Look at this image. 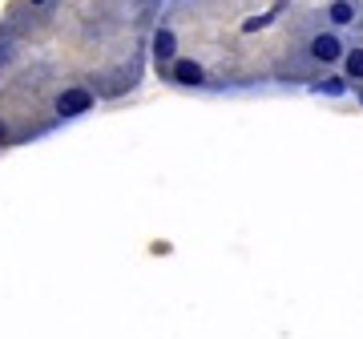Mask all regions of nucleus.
<instances>
[{
	"label": "nucleus",
	"mask_w": 363,
	"mask_h": 339,
	"mask_svg": "<svg viewBox=\"0 0 363 339\" xmlns=\"http://www.w3.org/2000/svg\"><path fill=\"white\" fill-rule=\"evenodd\" d=\"M347 40L339 28H315L311 37H307V57H311L319 69H335L343 65V57H347Z\"/></svg>",
	"instance_id": "nucleus-1"
},
{
	"label": "nucleus",
	"mask_w": 363,
	"mask_h": 339,
	"mask_svg": "<svg viewBox=\"0 0 363 339\" xmlns=\"http://www.w3.org/2000/svg\"><path fill=\"white\" fill-rule=\"evenodd\" d=\"M93 105H97V89H89V85H65L52 97V113L69 121V118H85Z\"/></svg>",
	"instance_id": "nucleus-2"
},
{
	"label": "nucleus",
	"mask_w": 363,
	"mask_h": 339,
	"mask_svg": "<svg viewBox=\"0 0 363 339\" xmlns=\"http://www.w3.org/2000/svg\"><path fill=\"white\" fill-rule=\"evenodd\" d=\"M169 81H174V85H186V89H198V85L210 81V73H206V65H202V57L182 52V57L169 61Z\"/></svg>",
	"instance_id": "nucleus-3"
},
{
	"label": "nucleus",
	"mask_w": 363,
	"mask_h": 339,
	"mask_svg": "<svg viewBox=\"0 0 363 339\" xmlns=\"http://www.w3.org/2000/svg\"><path fill=\"white\" fill-rule=\"evenodd\" d=\"M359 16H363V9H359V0H327L323 4V21H327V28H355L359 25Z\"/></svg>",
	"instance_id": "nucleus-4"
},
{
	"label": "nucleus",
	"mask_w": 363,
	"mask_h": 339,
	"mask_svg": "<svg viewBox=\"0 0 363 339\" xmlns=\"http://www.w3.org/2000/svg\"><path fill=\"white\" fill-rule=\"evenodd\" d=\"M351 89V77L347 73H327V77L315 81V93H327V97H343Z\"/></svg>",
	"instance_id": "nucleus-5"
},
{
	"label": "nucleus",
	"mask_w": 363,
	"mask_h": 339,
	"mask_svg": "<svg viewBox=\"0 0 363 339\" xmlns=\"http://www.w3.org/2000/svg\"><path fill=\"white\" fill-rule=\"evenodd\" d=\"M339 69H343V73L351 77V85H363V45H351Z\"/></svg>",
	"instance_id": "nucleus-6"
},
{
	"label": "nucleus",
	"mask_w": 363,
	"mask_h": 339,
	"mask_svg": "<svg viewBox=\"0 0 363 339\" xmlns=\"http://www.w3.org/2000/svg\"><path fill=\"white\" fill-rule=\"evenodd\" d=\"M355 97H359V105H363V85H359V89H355Z\"/></svg>",
	"instance_id": "nucleus-7"
},
{
	"label": "nucleus",
	"mask_w": 363,
	"mask_h": 339,
	"mask_svg": "<svg viewBox=\"0 0 363 339\" xmlns=\"http://www.w3.org/2000/svg\"><path fill=\"white\" fill-rule=\"evenodd\" d=\"M0 73H4V69H0Z\"/></svg>",
	"instance_id": "nucleus-8"
}]
</instances>
